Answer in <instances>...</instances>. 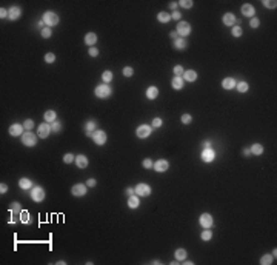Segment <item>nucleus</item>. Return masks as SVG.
<instances>
[{"mask_svg":"<svg viewBox=\"0 0 277 265\" xmlns=\"http://www.w3.org/2000/svg\"><path fill=\"white\" fill-rule=\"evenodd\" d=\"M111 93H112V90L108 83H100L99 86H95V96L99 99H106L111 96Z\"/></svg>","mask_w":277,"mask_h":265,"instance_id":"obj_1","label":"nucleus"},{"mask_svg":"<svg viewBox=\"0 0 277 265\" xmlns=\"http://www.w3.org/2000/svg\"><path fill=\"white\" fill-rule=\"evenodd\" d=\"M43 22H45V25L48 26V28H53V26H55L57 23H59V16L55 14V13H53V11H46L45 14H43Z\"/></svg>","mask_w":277,"mask_h":265,"instance_id":"obj_2","label":"nucleus"},{"mask_svg":"<svg viewBox=\"0 0 277 265\" xmlns=\"http://www.w3.org/2000/svg\"><path fill=\"white\" fill-rule=\"evenodd\" d=\"M22 142H23V145H26V147H34L37 143V136L31 131H25L22 134Z\"/></svg>","mask_w":277,"mask_h":265,"instance_id":"obj_3","label":"nucleus"},{"mask_svg":"<svg viewBox=\"0 0 277 265\" xmlns=\"http://www.w3.org/2000/svg\"><path fill=\"white\" fill-rule=\"evenodd\" d=\"M177 34H180L182 37H186L191 34V25L188 22H179L177 23Z\"/></svg>","mask_w":277,"mask_h":265,"instance_id":"obj_4","label":"nucleus"},{"mask_svg":"<svg viewBox=\"0 0 277 265\" xmlns=\"http://www.w3.org/2000/svg\"><path fill=\"white\" fill-rule=\"evenodd\" d=\"M49 132H51V123L45 122V123H40V125H38V128H37V134H38V137L46 139V137L49 136Z\"/></svg>","mask_w":277,"mask_h":265,"instance_id":"obj_5","label":"nucleus"},{"mask_svg":"<svg viewBox=\"0 0 277 265\" xmlns=\"http://www.w3.org/2000/svg\"><path fill=\"white\" fill-rule=\"evenodd\" d=\"M31 199H33L34 202H42V200L45 199V191H43V188L34 187V188L31 190Z\"/></svg>","mask_w":277,"mask_h":265,"instance_id":"obj_6","label":"nucleus"},{"mask_svg":"<svg viewBox=\"0 0 277 265\" xmlns=\"http://www.w3.org/2000/svg\"><path fill=\"white\" fill-rule=\"evenodd\" d=\"M91 137L95 145H105V142H106V132L105 131H94Z\"/></svg>","mask_w":277,"mask_h":265,"instance_id":"obj_7","label":"nucleus"},{"mask_svg":"<svg viewBox=\"0 0 277 265\" xmlns=\"http://www.w3.org/2000/svg\"><path fill=\"white\" fill-rule=\"evenodd\" d=\"M151 132H152V128H151L149 125H140V127L136 130L137 137H140V139H146L148 136H151Z\"/></svg>","mask_w":277,"mask_h":265,"instance_id":"obj_8","label":"nucleus"},{"mask_svg":"<svg viewBox=\"0 0 277 265\" xmlns=\"http://www.w3.org/2000/svg\"><path fill=\"white\" fill-rule=\"evenodd\" d=\"M200 225L203 228H211L214 225V219H213V216L211 214H208V213H203L202 216H200Z\"/></svg>","mask_w":277,"mask_h":265,"instance_id":"obj_9","label":"nucleus"},{"mask_svg":"<svg viewBox=\"0 0 277 265\" xmlns=\"http://www.w3.org/2000/svg\"><path fill=\"white\" fill-rule=\"evenodd\" d=\"M154 170L157 171V173H165L166 170H168V167H169V164H168V160H165V159H159L157 162H154Z\"/></svg>","mask_w":277,"mask_h":265,"instance_id":"obj_10","label":"nucleus"},{"mask_svg":"<svg viewBox=\"0 0 277 265\" xmlns=\"http://www.w3.org/2000/svg\"><path fill=\"white\" fill-rule=\"evenodd\" d=\"M71 193H73V196H75V197H82V196L86 194V185H83V184H77V185H74L73 187Z\"/></svg>","mask_w":277,"mask_h":265,"instance_id":"obj_11","label":"nucleus"},{"mask_svg":"<svg viewBox=\"0 0 277 265\" xmlns=\"http://www.w3.org/2000/svg\"><path fill=\"white\" fill-rule=\"evenodd\" d=\"M134 190H136V194H139V196H149L151 194V187L146 184H139Z\"/></svg>","mask_w":277,"mask_h":265,"instance_id":"obj_12","label":"nucleus"},{"mask_svg":"<svg viewBox=\"0 0 277 265\" xmlns=\"http://www.w3.org/2000/svg\"><path fill=\"white\" fill-rule=\"evenodd\" d=\"M216 159V153L213 148H205L202 153V160L203 162H213Z\"/></svg>","mask_w":277,"mask_h":265,"instance_id":"obj_13","label":"nucleus"},{"mask_svg":"<svg viewBox=\"0 0 277 265\" xmlns=\"http://www.w3.org/2000/svg\"><path fill=\"white\" fill-rule=\"evenodd\" d=\"M223 23L226 25V26H234L236 23L239 25V20H236V16L234 14H231V13H226L225 16H223Z\"/></svg>","mask_w":277,"mask_h":265,"instance_id":"obj_14","label":"nucleus"},{"mask_svg":"<svg viewBox=\"0 0 277 265\" xmlns=\"http://www.w3.org/2000/svg\"><path fill=\"white\" fill-rule=\"evenodd\" d=\"M23 125H18V123H14V125H11L9 127V134L13 136V137H17V136H22L23 134Z\"/></svg>","mask_w":277,"mask_h":265,"instance_id":"obj_15","label":"nucleus"},{"mask_svg":"<svg viewBox=\"0 0 277 265\" xmlns=\"http://www.w3.org/2000/svg\"><path fill=\"white\" fill-rule=\"evenodd\" d=\"M242 14H243V16H246V17H254L256 9H254V6H253V5L245 3V5L242 6Z\"/></svg>","mask_w":277,"mask_h":265,"instance_id":"obj_16","label":"nucleus"},{"mask_svg":"<svg viewBox=\"0 0 277 265\" xmlns=\"http://www.w3.org/2000/svg\"><path fill=\"white\" fill-rule=\"evenodd\" d=\"M20 16H22V9H20L18 6H13V8L8 11V19L9 20H17Z\"/></svg>","mask_w":277,"mask_h":265,"instance_id":"obj_17","label":"nucleus"},{"mask_svg":"<svg viewBox=\"0 0 277 265\" xmlns=\"http://www.w3.org/2000/svg\"><path fill=\"white\" fill-rule=\"evenodd\" d=\"M236 85H237V82H236L233 77H226V79H223V82H222V86H223L225 90H233V88H236Z\"/></svg>","mask_w":277,"mask_h":265,"instance_id":"obj_18","label":"nucleus"},{"mask_svg":"<svg viewBox=\"0 0 277 265\" xmlns=\"http://www.w3.org/2000/svg\"><path fill=\"white\" fill-rule=\"evenodd\" d=\"M75 164H77L79 168H86V167H88V159H86V156L79 154V156L75 157Z\"/></svg>","mask_w":277,"mask_h":265,"instance_id":"obj_19","label":"nucleus"},{"mask_svg":"<svg viewBox=\"0 0 277 265\" xmlns=\"http://www.w3.org/2000/svg\"><path fill=\"white\" fill-rule=\"evenodd\" d=\"M183 79L182 77H179V76H176L172 80H171V86L174 88V90H182L183 88Z\"/></svg>","mask_w":277,"mask_h":265,"instance_id":"obj_20","label":"nucleus"},{"mask_svg":"<svg viewBox=\"0 0 277 265\" xmlns=\"http://www.w3.org/2000/svg\"><path fill=\"white\" fill-rule=\"evenodd\" d=\"M183 80L186 82H194L196 79H197V74H196V71H192V70H188V71H183V76H182Z\"/></svg>","mask_w":277,"mask_h":265,"instance_id":"obj_21","label":"nucleus"},{"mask_svg":"<svg viewBox=\"0 0 277 265\" xmlns=\"http://www.w3.org/2000/svg\"><path fill=\"white\" fill-rule=\"evenodd\" d=\"M159 96V90H157V86H149L146 90V97L149 100H154L156 97Z\"/></svg>","mask_w":277,"mask_h":265,"instance_id":"obj_22","label":"nucleus"},{"mask_svg":"<svg viewBox=\"0 0 277 265\" xmlns=\"http://www.w3.org/2000/svg\"><path fill=\"white\" fill-rule=\"evenodd\" d=\"M140 205V200H139V196H129L128 199V207L129 208H137Z\"/></svg>","mask_w":277,"mask_h":265,"instance_id":"obj_23","label":"nucleus"},{"mask_svg":"<svg viewBox=\"0 0 277 265\" xmlns=\"http://www.w3.org/2000/svg\"><path fill=\"white\" fill-rule=\"evenodd\" d=\"M95 42H97V36H95L94 33H88V34L85 36V43H86L88 46L95 45Z\"/></svg>","mask_w":277,"mask_h":265,"instance_id":"obj_24","label":"nucleus"},{"mask_svg":"<svg viewBox=\"0 0 277 265\" xmlns=\"http://www.w3.org/2000/svg\"><path fill=\"white\" fill-rule=\"evenodd\" d=\"M43 117H45V120H46L48 123H53V122H55V119H57V114H55V111H53V110H48Z\"/></svg>","mask_w":277,"mask_h":265,"instance_id":"obj_25","label":"nucleus"},{"mask_svg":"<svg viewBox=\"0 0 277 265\" xmlns=\"http://www.w3.org/2000/svg\"><path fill=\"white\" fill-rule=\"evenodd\" d=\"M18 187L22 190H28L33 187V182H31L29 179H26V177H22V179L18 180Z\"/></svg>","mask_w":277,"mask_h":265,"instance_id":"obj_26","label":"nucleus"},{"mask_svg":"<svg viewBox=\"0 0 277 265\" xmlns=\"http://www.w3.org/2000/svg\"><path fill=\"white\" fill-rule=\"evenodd\" d=\"M174 48L176 49H185L186 48V40L183 37H177L174 40Z\"/></svg>","mask_w":277,"mask_h":265,"instance_id":"obj_27","label":"nucleus"},{"mask_svg":"<svg viewBox=\"0 0 277 265\" xmlns=\"http://www.w3.org/2000/svg\"><path fill=\"white\" fill-rule=\"evenodd\" d=\"M157 20L162 22V23H168V22L171 20V14H168V13H165V11H162V13L157 14Z\"/></svg>","mask_w":277,"mask_h":265,"instance_id":"obj_28","label":"nucleus"},{"mask_svg":"<svg viewBox=\"0 0 277 265\" xmlns=\"http://www.w3.org/2000/svg\"><path fill=\"white\" fill-rule=\"evenodd\" d=\"M174 256H176V259H177V261H185V257H186L188 254H186V250H183V248H179V250H176Z\"/></svg>","mask_w":277,"mask_h":265,"instance_id":"obj_29","label":"nucleus"},{"mask_svg":"<svg viewBox=\"0 0 277 265\" xmlns=\"http://www.w3.org/2000/svg\"><path fill=\"white\" fill-rule=\"evenodd\" d=\"M85 128H86V136H88V137H90V136H92V131L95 130V122H94V120H90V122H86Z\"/></svg>","mask_w":277,"mask_h":265,"instance_id":"obj_30","label":"nucleus"},{"mask_svg":"<svg viewBox=\"0 0 277 265\" xmlns=\"http://www.w3.org/2000/svg\"><path fill=\"white\" fill-rule=\"evenodd\" d=\"M249 151L253 153V154H256V156H260L262 153H263V147L260 145V143H254L253 147H251V150Z\"/></svg>","mask_w":277,"mask_h":265,"instance_id":"obj_31","label":"nucleus"},{"mask_svg":"<svg viewBox=\"0 0 277 265\" xmlns=\"http://www.w3.org/2000/svg\"><path fill=\"white\" fill-rule=\"evenodd\" d=\"M273 254H265V256H262V259H260V264L262 265H269L273 264Z\"/></svg>","mask_w":277,"mask_h":265,"instance_id":"obj_32","label":"nucleus"},{"mask_svg":"<svg viewBox=\"0 0 277 265\" xmlns=\"http://www.w3.org/2000/svg\"><path fill=\"white\" fill-rule=\"evenodd\" d=\"M20 221H22L23 224H29V222H31L29 213H28V211H20Z\"/></svg>","mask_w":277,"mask_h":265,"instance_id":"obj_33","label":"nucleus"},{"mask_svg":"<svg viewBox=\"0 0 277 265\" xmlns=\"http://www.w3.org/2000/svg\"><path fill=\"white\" fill-rule=\"evenodd\" d=\"M236 88H237V91H240V93H246V91H248V83H246V82H239V83L236 85Z\"/></svg>","mask_w":277,"mask_h":265,"instance_id":"obj_34","label":"nucleus"},{"mask_svg":"<svg viewBox=\"0 0 277 265\" xmlns=\"http://www.w3.org/2000/svg\"><path fill=\"white\" fill-rule=\"evenodd\" d=\"M51 131H53V132H60V131H62V123H60V122H57V120H55V122H53V123H51Z\"/></svg>","mask_w":277,"mask_h":265,"instance_id":"obj_35","label":"nucleus"},{"mask_svg":"<svg viewBox=\"0 0 277 265\" xmlns=\"http://www.w3.org/2000/svg\"><path fill=\"white\" fill-rule=\"evenodd\" d=\"M102 80H103L105 83H110L111 80H112V73H111V71H105V73L102 74Z\"/></svg>","mask_w":277,"mask_h":265,"instance_id":"obj_36","label":"nucleus"},{"mask_svg":"<svg viewBox=\"0 0 277 265\" xmlns=\"http://www.w3.org/2000/svg\"><path fill=\"white\" fill-rule=\"evenodd\" d=\"M23 128H25L26 131H31V130L34 128V122H33L31 119H28V120H25V122H23Z\"/></svg>","mask_w":277,"mask_h":265,"instance_id":"obj_37","label":"nucleus"},{"mask_svg":"<svg viewBox=\"0 0 277 265\" xmlns=\"http://www.w3.org/2000/svg\"><path fill=\"white\" fill-rule=\"evenodd\" d=\"M51 36H53V33H51V28L45 26V28L42 29V37H43V39H49Z\"/></svg>","mask_w":277,"mask_h":265,"instance_id":"obj_38","label":"nucleus"},{"mask_svg":"<svg viewBox=\"0 0 277 265\" xmlns=\"http://www.w3.org/2000/svg\"><path fill=\"white\" fill-rule=\"evenodd\" d=\"M213 237V231H209V228H205V231L202 233V239L203 241H209Z\"/></svg>","mask_w":277,"mask_h":265,"instance_id":"obj_39","label":"nucleus"},{"mask_svg":"<svg viewBox=\"0 0 277 265\" xmlns=\"http://www.w3.org/2000/svg\"><path fill=\"white\" fill-rule=\"evenodd\" d=\"M74 160H75V156L71 154V153L65 154V157H63V162H65V164H71V162H74Z\"/></svg>","mask_w":277,"mask_h":265,"instance_id":"obj_40","label":"nucleus"},{"mask_svg":"<svg viewBox=\"0 0 277 265\" xmlns=\"http://www.w3.org/2000/svg\"><path fill=\"white\" fill-rule=\"evenodd\" d=\"M233 36H234V37H240V36H242V28H240L239 25H234V26H233Z\"/></svg>","mask_w":277,"mask_h":265,"instance_id":"obj_41","label":"nucleus"},{"mask_svg":"<svg viewBox=\"0 0 277 265\" xmlns=\"http://www.w3.org/2000/svg\"><path fill=\"white\" fill-rule=\"evenodd\" d=\"M183 68H182V66H180V65H177V66H174V74H176V76H179V77H182L183 76Z\"/></svg>","mask_w":277,"mask_h":265,"instance_id":"obj_42","label":"nucleus"},{"mask_svg":"<svg viewBox=\"0 0 277 265\" xmlns=\"http://www.w3.org/2000/svg\"><path fill=\"white\" fill-rule=\"evenodd\" d=\"M54 60H55V56L53 53H48V54L45 56V62H46V63H54Z\"/></svg>","mask_w":277,"mask_h":265,"instance_id":"obj_43","label":"nucleus"},{"mask_svg":"<svg viewBox=\"0 0 277 265\" xmlns=\"http://www.w3.org/2000/svg\"><path fill=\"white\" fill-rule=\"evenodd\" d=\"M179 5H180V6H183V8H186V9H188V8H191V6H192L194 3H192L191 0H182V2H179Z\"/></svg>","mask_w":277,"mask_h":265,"instance_id":"obj_44","label":"nucleus"},{"mask_svg":"<svg viewBox=\"0 0 277 265\" xmlns=\"http://www.w3.org/2000/svg\"><path fill=\"white\" fill-rule=\"evenodd\" d=\"M162 123H163V120H162L160 117H156V119L152 120V127H154V128H159V127H162Z\"/></svg>","mask_w":277,"mask_h":265,"instance_id":"obj_45","label":"nucleus"},{"mask_svg":"<svg viewBox=\"0 0 277 265\" xmlns=\"http://www.w3.org/2000/svg\"><path fill=\"white\" fill-rule=\"evenodd\" d=\"M132 73H134V71H132L131 66H125V68H123V76L125 77H131L132 76Z\"/></svg>","mask_w":277,"mask_h":265,"instance_id":"obj_46","label":"nucleus"},{"mask_svg":"<svg viewBox=\"0 0 277 265\" xmlns=\"http://www.w3.org/2000/svg\"><path fill=\"white\" fill-rule=\"evenodd\" d=\"M191 120H192V117H191L189 114H183V116H182V123H185V125L191 123Z\"/></svg>","mask_w":277,"mask_h":265,"instance_id":"obj_47","label":"nucleus"},{"mask_svg":"<svg viewBox=\"0 0 277 265\" xmlns=\"http://www.w3.org/2000/svg\"><path fill=\"white\" fill-rule=\"evenodd\" d=\"M249 25H251V28H259V25H260V20L257 17H253L251 22H249Z\"/></svg>","mask_w":277,"mask_h":265,"instance_id":"obj_48","label":"nucleus"},{"mask_svg":"<svg viewBox=\"0 0 277 265\" xmlns=\"http://www.w3.org/2000/svg\"><path fill=\"white\" fill-rule=\"evenodd\" d=\"M263 5H265L266 8H271V9H274V8L277 6L276 2H269V0H265V2H263Z\"/></svg>","mask_w":277,"mask_h":265,"instance_id":"obj_49","label":"nucleus"},{"mask_svg":"<svg viewBox=\"0 0 277 265\" xmlns=\"http://www.w3.org/2000/svg\"><path fill=\"white\" fill-rule=\"evenodd\" d=\"M171 19H174V20H180L182 19V14L176 9V11H172V14H171Z\"/></svg>","mask_w":277,"mask_h":265,"instance_id":"obj_50","label":"nucleus"},{"mask_svg":"<svg viewBox=\"0 0 277 265\" xmlns=\"http://www.w3.org/2000/svg\"><path fill=\"white\" fill-rule=\"evenodd\" d=\"M90 56L97 57V56H99V49H97V48H94V46H90Z\"/></svg>","mask_w":277,"mask_h":265,"instance_id":"obj_51","label":"nucleus"},{"mask_svg":"<svg viewBox=\"0 0 277 265\" xmlns=\"http://www.w3.org/2000/svg\"><path fill=\"white\" fill-rule=\"evenodd\" d=\"M142 165H143V167H145V168H151V167H152V165H154V164H152V160H151V159H145V160H143V164H142Z\"/></svg>","mask_w":277,"mask_h":265,"instance_id":"obj_52","label":"nucleus"},{"mask_svg":"<svg viewBox=\"0 0 277 265\" xmlns=\"http://www.w3.org/2000/svg\"><path fill=\"white\" fill-rule=\"evenodd\" d=\"M11 211H13V213H18V211H20V204H17V202H16V204H11Z\"/></svg>","mask_w":277,"mask_h":265,"instance_id":"obj_53","label":"nucleus"},{"mask_svg":"<svg viewBox=\"0 0 277 265\" xmlns=\"http://www.w3.org/2000/svg\"><path fill=\"white\" fill-rule=\"evenodd\" d=\"M86 187H95V179H88L86 180Z\"/></svg>","mask_w":277,"mask_h":265,"instance_id":"obj_54","label":"nucleus"},{"mask_svg":"<svg viewBox=\"0 0 277 265\" xmlns=\"http://www.w3.org/2000/svg\"><path fill=\"white\" fill-rule=\"evenodd\" d=\"M0 17H2V19H5V17H8V11L2 8V9H0Z\"/></svg>","mask_w":277,"mask_h":265,"instance_id":"obj_55","label":"nucleus"},{"mask_svg":"<svg viewBox=\"0 0 277 265\" xmlns=\"http://www.w3.org/2000/svg\"><path fill=\"white\" fill-rule=\"evenodd\" d=\"M6 191H8V185H6V184H2V185H0V193L3 194V193H6Z\"/></svg>","mask_w":277,"mask_h":265,"instance_id":"obj_56","label":"nucleus"},{"mask_svg":"<svg viewBox=\"0 0 277 265\" xmlns=\"http://www.w3.org/2000/svg\"><path fill=\"white\" fill-rule=\"evenodd\" d=\"M177 5H179V3H177V2H171V3H169V8H171V9H174V11H176V8H177Z\"/></svg>","mask_w":277,"mask_h":265,"instance_id":"obj_57","label":"nucleus"},{"mask_svg":"<svg viewBox=\"0 0 277 265\" xmlns=\"http://www.w3.org/2000/svg\"><path fill=\"white\" fill-rule=\"evenodd\" d=\"M126 193H128L129 196H134V194H136V190L134 188H126Z\"/></svg>","mask_w":277,"mask_h":265,"instance_id":"obj_58","label":"nucleus"},{"mask_svg":"<svg viewBox=\"0 0 277 265\" xmlns=\"http://www.w3.org/2000/svg\"><path fill=\"white\" fill-rule=\"evenodd\" d=\"M203 147H205V148H211V142H209V140H205V142H203Z\"/></svg>","mask_w":277,"mask_h":265,"instance_id":"obj_59","label":"nucleus"},{"mask_svg":"<svg viewBox=\"0 0 277 265\" xmlns=\"http://www.w3.org/2000/svg\"><path fill=\"white\" fill-rule=\"evenodd\" d=\"M169 37L176 40V39H177V34H176V31H171V33H169Z\"/></svg>","mask_w":277,"mask_h":265,"instance_id":"obj_60","label":"nucleus"},{"mask_svg":"<svg viewBox=\"0 0 277 265\" xmlns=\"http://www.w3.org/2000/svg\"><path fill=\"white\" fill-rule=\"evenodd\" d=\"M249 148H245V150H243V154H245V156H249Z\"/></svg>","mask_w":277,"mask_h":265,"instance_id":"obj_61","label":"nucleus"}]
</instances>
